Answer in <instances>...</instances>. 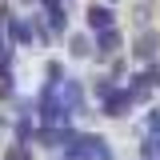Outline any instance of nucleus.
Returning <instances> with one entry per match:
<instances>
[{"instance_id": "nucleus-6", "label": "nucleus", "mask_w": 160, "mask_h": 160, "mask_svg": "<svg viewBox=\"0 0 160 160\" xmlns=\"http://www.w3.org/2000/svg\"><path fill=\"white\" fill-rule=\"evenodd\" d=\"M148 124H152V128L160 132V112H152V116H148Z\"/></svg>"}, {"instance_id": "nucleus-3", "label": "nucleus", "mask_w": 160, "mask_h": 160, "mask_svg": "<svg viewBox=\"0 0 160 160\" xmlns=\"http://www.w3.org/2000/svg\"><path fill=\"white\" fill-rule=\"evenodd\" d=\"M128 100H132L128 92H120V96H112V100H108V116H124V108H128Z\"/></svg>"}, {"instance_id": "nucleus-5", "label": "nucleus", "mask_w": 160, "mask_h": 160, "mask_svg": "<svg viewBox=\"0 0 160 160\" xmlns=\"http://www.w3.org/2000/svg\"><path fill=\"white\" fill-rule=\"evenodd\" d=\"M72 52L84 56V52H88V40H84V36H72Z\"/></svg>"}, {"instance_id": "nucleus-4", "label": "nucleus", "mask_w": 160, "mask_h": 160, "mask_svg": "<svg viewBox=\"0 0 160 160\" xmlns=\"http://www.w3.org/2000/svg\"><path fill=\"white\" fill-rule=\"evenodd\" d=\"M136 52H140V56H152V52H156V32H148V36H140Z\"/></svg>"}, {"instance_id": "nucleus-2", "label": "nucleus", "mask_w": 160, "mask_h": 160, "mask_svg": "<svg viewBox=\"0 0 160 160\" xmlns=\"http://www.w3.org/2000/svg\"><path fill=\"white\" fill-rule=\"evenodd\" d=\"M100 48H104V52L120 48V32H112V28H100Z\"/></svg>"}, {"instance_id": "nucleus-1", "label": "nucleus", "mask_w": 160, "mask_h": 160, "mask_svg": "<svg viewBox=\"0 0 160 160\" xmlns=\"http://www.w3.org/2000/svg\"><path fill=\"white\" fill-rule=\"evenodd\" d=\"M88 24H92V28H108V24H112V12H108V4H92V8H88Z\"/></svg>"}]
</instances>
